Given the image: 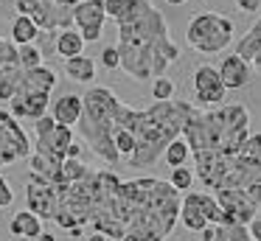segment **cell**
I'll use <instances>...</instances> for the list:
<instances>
[{
	"mask_svg": "<svg viewBox=\"0 0 261 241\" xmlns=\"http://www.w3.org/2000/svg\"><path fill=\"white\" fill-rule=\"evenodd\" d=\"M194 177L208 191H261V160L250 154H216V157H191Z\"/></svg>",
	"mask_w": 261,
	"mask_h": 241,
	"instance_id": "6",
	"label": "cell"
},
{
	"mask_svg": "<svg viewBox=\"0 0 261 241\" xmlns=\"http://www.w3.org/2000/svg\"><path fill=\"white\" fill-rule=\"evenodd\" d=\"M48 106H51L48 93H14V98L9 101V115L14 121H20V118L37 121V118L48 115Z\"/></svg>",
	"mask_w": 261,
	"mask_h": 241,
	"instance_id": "15",
	"label": "cell"
},
{
	"mask_svg": "<svg viewBox=\"0 0 261 241\" xmlns=\"http://www.w3.org/2000/svg\"><path fill=\"white\" fill-rule=\"evenodd\" d=\"M118 67L135 82L166 76L180 59V48L169 37V22L152 0H132L126 14L118 20Z\"/></svg>",
	"mask_w": 261,
	"mask_h": 241,
	"instance_id": "1",
	"label": "cell"
},
{
	"mask_svg": "<svg viewBox=\"0 0 261 241\" xmlns=\"http://www.w3.org/2000/svg\"><path fill=\"white\" fill-rule=\"evenodd\" d=\"M113 146H115V151H118V157L124 160V157H129L132 149H135V138H132V132L126 126H121L118 132L113 135Z\"/></svg>",
	"mask_w": 261,
	"mask_h": 241,
	"instance_id": "31",
	"label": "cell"
},
{
	"mask_svg": "<svg viewBox=\"0 0 261 241\" xmlns=\"http://www.w3.org/2000/svg\"><path fill=\"white\" fill-rule=\"evenodd\" d=\"M194 101H197V110H202V106H219L222 101H225V93L227 90L222 87L219 82V73H216L214 65H199L197 70H194Z\"/></svg>",
	"mask_w": 261,
	"mask_h": 241,
	"instance_id": "12",
	"label": "cell"
},
{
	"mask_svg": "<svg viewBox=\"0 0 261 241\" xmlns=\"http://www.w3.org/2000/svg\"><path fill=\"white\" fill-rule=\"evenodd\" d=\"M9 230H12L14 238H40L42 235V219H37L31 210H20L12 216Z\"/></svg>",
	"mask_w": 261,
	"mask_h": 241,
	"instance_id": "21",
	"label": "cell"
},
{
	"mask_svg": "<svg viewBox=\"0 0 261 241\" xmlns=\"http://www.w3.org/2000/svg\"><path fill=\"white\" fill-rule=\"evenodd\" d=\"M79 115H82V95L76 93H65L59 95L57 101H51V118L62 126H70L73 129L79 123Z\"/></svg>",
	"mask_w": 261,
	"mask_h": 241,
	"instance_id": "18",
	"label": "cell"
},
{
	"mask_svg": "<svg viewBox=\"0 0 261 241\" xmlns=\"http://www.w3.org/2000/svg\"><path fill=\"white\" fill-rule=\"evenodd\" d=\"M250 135V112L242 104H225L197 110L188 115L180 138L186 140L191 157L239 154L242 143Z\"/></svg>",
	"mask_w": 261,
	"mask_h": 241,
	"instance_id": "3",
	"label": "cell"
},
{
	"mask_svg": "<svg viewBox=\"0 0 261 241\" xmlns=\"http://www.w3.org/2000/svg\"><path fill=\"white\" fill-rule=\"evenodd\" d=\"M121 241H138V238H132V235H124V238H121Z\"/></svg>",
	"mask_w": 261,
	"mask_h": 241,
	"instance_id": "43",
	"label": "cell"
},
{
	"mask_svg": "<svg viewBox=\"0 0 261 241\" xmlns=\"http://www.w3.org/2000/svg\"><path fill=\"white\" fill-rule=\"evenodd\" d=\"M166 3H171V6H182V3H188V0H166Z\"/></svg>",
	"mask_w": 261,
	"mask_h": 241,
	"instance_id": "42",
	"label": "cell"
},
{
	"mask_svg": "<svg viewBox=\"0 0 261 241\" xmlns=\"http://www.w3.org/2000/svg\"><path fill=\"white\" fill-rule=\"evenodd\" d=\"M14 65H17V45L12 39L0 37V70L3 67H14Z\"/></svg>",
	"mask_w": 261,
	"mask_h": 241,
	"instance_id": "33",
	"label": "cell"
},
{
	"mask_svg": "<svg viewBox=\"0 0 261 241\" xmlns=\"http://www.w3.org/2000/svg\"><path fill=\"white\" fill-rule=\"evenodd\" d=\"M202 233V241H214V224H208L205 230H199Z\"/></svg>",
	"mask_w": 261,
	"mask_h": 241,
	"instance_id": "40",
	"label": "cell"
},
{
	"mask_svg": "<svg viewBox=\"0 0 261 241\" xmlns=\"http://www.w3.org/2000/svg\"><path fill=\"white\" fill-rule=\"evenodd\" d=\"M186 39L197 53H222L233 42V20L216 11H199L188 22Z\"/></svg>",
	"mask_w": 261,
	"mask_h": 241,
	"instance_id": "7",
	"label": "cell"
},
{
	"mask_svg": "<svg viewBox=\"0 0 261 241\" xmlns=\"http://www.w3.org/2000/svg\"><path fill=\"white\" fill-rule=\"evenodd\" d=\"M216 205L222 207V224H247L253 216H258L261 191H216Z\"/></svg>",
	"mask_w": 261,
	"mask_h": 241,
	"instance_id": "10",
	"label": "cell"
},
{
	"mask_svg": "<svg viewBox=\"0 0 261 241\" xmlns=\"http://www.w3.org/2000/svg\"><path fill=\"white\" fill-rule=\"evenodd\" d=\"M65 73H68L73 82L90 84L96 78V62L90 56H73V59H65Z\"/></svg>",
	"mask_w": 261,
	"mask_h": 241,
	"instance_id": "23",
	"label": "cell"
},
{
	"mask_svg": "<svg viewBox=\"0 0 261 241\" xmlns=\"http://www.w3.org/2000/svg\"><path fill=\"white\" fill-rule=\"evenodd\" d=\"M14 205V191L9 185V179L0 174V207H12Z\"/></svg>",
	"mask_w": 261,
	"mask_h": 241,
	"instance_id": "36",
	"label": "cell"
},
{
	"mask_svg": "<svg viewBox=\"0 0 261 241\" xmlns=\"http://www.w3.org/2000/svg\"><path fill=\"white\" fill-rule=\"evenodd\" d=\"M126 235L138 241H166L180 213V194L160 177L126 179L118 188Z\"/></svg>",
	"mask_w": 261,
	"mask_h": 241,
	"instance_id": "2",
	"label": "cell"
},
{
	"mask_svg": "<svg viewBox=\"0 0 261 241\" xmlns=\"http://www.w3.org/2000/svg\"><path fill=\"white\" fill-rule=\"evenodd\" d=\"M59 76L54 67L48 65H40V67H31V70H23L20 73V87L17 93H54V87H57Z\"/></svg>",
	"mask_w": 261,
	"mask_h": 241,
	"instance_id": "16",
	"label": "cell"
},
{
	"mask_svg": "<svg viewBox=\"0 0 261 241\" xmlns=\"http://www.w3.org/2000/svg\"><path fill=\"white\" fill-rule=\"evenodd\" d=\"M177 222H182V227L191 230V233H199V230L208 227L202 210H199V202H197V191H186L180 199V213H177Z\"/></svg>",
	"mask_w": 261,
	"mask_h": 241,
	"instance_id": "19",
	"label": "cell"
},
{
	"mask_svg": "<svg viewBox=\"0 0 261 241\" xmlns=\"http://www.w3.org/2000/svg\"><path fill=\"white\" fill-rule=\"evenodd\" d=\"M194 112L191 101H154L146 110H135L129 118V132L135 138V149L126 157L129 168H149L163 157L166 146L180 138L188 115Z\"/></svg>",
	"mask_w": 261,
	"mask_h": 241,
	"instance_id": "4",
	"label": "cell"
},
{
	"mask_svg": "<svg viewBox=\"0 0 261 241\" xmlns=\"http://www.w3.org/2000/svg\"><path fill=\"white\" fill-rule=\"evenodd\" d=\"M85 241H107V235H101V233H90V235H85Z\"/></svg>",
	"mask_w": 261,
	"mask_h": 241,
	"instance_id": "41",
	"label": "cell"
},
{
	"mask_svg": "<svg viewBox=\"0 0 261 241\" xmlns=\"http://www.w3.org/2000/svg\"><path fill=\"white\" fill-rule=\"evenodd\" d=\"M216 73H219V82L225 90H242V87H247V82H250V65L242 62L239 56H233V53L222 59V65L216 67Z\"/></svg>",
	"mask_w": 261,
	"mask_h": 241,
	"instance_id": "17",
	"label": "cell"
},
{
	"mask_svg": "<svg viewBox=\"0 0 261 241\" xmlns=\"http://www.w3.org/2000/svg\"><path fill=\"white\" fill-rule=\"evenodd\" d=\"M82 154H85V146L73 140V143L68 146V151H65V160H82Z\"/></svg>",
	"mask_w": 261,
	"mask_h": 241,
	"instance_id": "38",
	"label": "cell"
},
{
	"mask_svg": "<svg viewBox=\"0 0 261 241\" xmlns=\"http://www.w3.org/2000/svg\"><path fill=\"white\" fill-rule=\"evenodd\" d=\"M14 9L29 17L40 31H68L73 28V9L54 3V0H14Z\"/></svg>",
	"mask_w": 261,
	"mask_h": 241,
	"instance_id": "8",
	"label": "cell"
},
{
	"mask_svg": "<svg viewBox=\"0 0 261 241\" xmlns=\"http://www.w3.org/2000/svg\"><path fill=\"white\" fill-rule=\"evenodd\" d=\"M37 34H40V28L29 17H23V14L14 17V22H12V42L14 45H31L37 39Z\"/></svg>",
	"mask_w": 261,
	"mask_h": 241,
	"instance_id": "24",
	"label": "cell"
},
{
	"mask_svg": "<svg viewBox=\"0 0 261 241\" xmlns=\"http://www.w3.org/2000/svg\"><path fill=\"white\" fill-rule=\"evenodd\" d=\"M40 65H42V56H40V50L34 48V42L17 45V67L20 70H31V67H40Z\"/></svg>",
	"mask_w": 261,
	"mask_h": 241,
	"instance_id": "30",
	"label": "cell"
},
{
	"mask_svg": "<svg viewBox=\"0 0 261 241\" xmlns=\"http://www.w3.org/2000/svg\"><path fill=\"white\" fill-rule=\"evenodd\" d=\"M174 82H171L169 76H158L152 78V98L154 101H171L174 98Z\"/></svg>",
	"mask_w": 261,
	"mask_h": 241,
	"instance_id": "32",
	"label": "cell"
},
{
	"mask_svg": "<svg viewBox=\"0 0 261 241\" xmlns=\"http://www.w3.org/2000/svg\"><path fill=\"white\" fill-rule=\"evenodd\" d=\"M233 56H239L242 62L258 67V56H261V22L258 20H255L253 25H250V31L236 42V53Z\"/></svg>",
	"mask_w": 261,
	"mask_h": 241,
	"instance_id": "20",
	"label": "cell"
},
{
	"mask_svg": "<svg viewBox=\"0 0 261 241\" xmlns=\"http://www.w3.org/2000/svg\"><path fill=\"white\" fill-rule=\"evenodd\" d=\"M25 202L37 219H45V222H54V213H57V188L37 177H29V185H25Z\"/></svg>",
	"mask_w": 261,
	"mask_h": 241,
	"instance_id": "14",
	"label": "cell"
},
{
	"mask_svg": "<svg viewBox=\"0 0 261 241\" xmlns=\"http://www.w3.org/2000/svg\"><path fill=\"white\" fill-rule=\"evenodd\" d=\"M236 6H239L242 11H250V14H258L261 0H236Z\"/></svg>",
	"mask_w": 261,
	"mask_h": 241,
	"instance_id": "39",
	"label": "cell"
},
{
	"mask_svg": "<svg viewBox=\"0 0 261 241\" xmlns=\"http://www.w3.org/2000/svg\"><path fill=\"white\" fill-rule=\"evenodd\" d=\"M101 65L107 67V70H115V67H118V53H115L113 45H107V48L101 50Z\"/></svg>",
	"mask_w": 261,
	"mask_h": 241,
	"instance_id": "37",
	"label": "cell"
},
{
	"mask_svg": "<svg viewBox=\"0 0 261 241\" xmlns=\"http://www.w3.org/2000/svg\"><path fill=\"white\" fill-rule=\"evenodd\" d=\"M166 182H169L177 194H186V191H191V185H194V171H191V168H186V166L171 168V177L166 179Z\"/></svg>",
	"mask_w": 261,
	"mask_h": 241,
	"instance_id": "29",
	"label": "cell"
},
{
	"mask_svg": "<svg viewBox=\"0 0 261 241\" xmlns=\"http://www.w3.org/2000/svg\"><path fill=\"white\" fill-rule=\"evenodd\" d=\"M20 67L14 65V67H3L0 70V101H12L14 98V93H17V87H20Z\"/></svg>",
	"mask_w": 261,
	"mask_h": 241,
	"instance_id": "25",
	"label": "cell"
},
{
	"mask_svg": "<svg viewBox=\"0 0 261 241\" xmlns=\"http://www.w3.org/2000/svg\"><path fill=\"white\" fill-rule=\"evenodd\" d=\"M214 241H253L244 224H216Z\"/></svg>",
	"mask_w": 261,
	"mask_h": 241,
	"instance_id": "27",
	"label": "cell"
},
{
	"mask_svg": "<svg viewBox=\"0 0 261 241\" xmlns=\"http://www.w3.org/2000/svg\"><path fill=\"white\" fill-rule=\"evenodd\" d=\"M188 146H186V140L182 138H174L169 146H166V151H163V160H166V166L169 168H180V166H186V160H188Z\"/></svg>",
	"mask_w": 261,
	"mask_h": 241,
	"instance_id": "26",
	"label": "cell"
},
{
	"mask_svg": "<svg viewBox=\"0 0 261 241\" xmlns=\"http://www.w3.org/2000/svg\"><path fill=\"white\" fill-rule=\"evenodd\" d=\"M31 154V140L20 121H14L6 110H0V168L20 163Z\"/></svg>",
	"mask_w": 261,
	"mask_h": 241,
	"instance_id": "11",
	"label": "cell"
},
{
	"mask_svg": "<svg viewBox=\"0 0 261 241\" xmlns=\"http://www.w3.org/2000/svg\"><path fill=\"white\" fill-rule=\"evenodd\" d=\"M132 106H126L113 90L107 87H90L85 95H82V115H79V129L82 140L87 143V149L98 157L101 163H107L110 168H118L121 157L113 146V135L118 132L121 126H129L132 118Z\"/></svg>",
	"mask_w": 261,
	"mask_h": 241,
	"instance_id": "5",
	"label": "cell"
},
{
	"mask_svg": "<svg viewBox=\"0 0 261 241\" xmlns=\"http://www.w3.org/2000/svg\"><path fill=\"white\" fill-rule=\"evenodd\" d=\"M54 42H57V34H54V31H40V34H37L34 48L40 50V56H42V59L54 53Z\"/></svg>",
	"mask_w": 261,
	"mask_h": 241,
	"instance_id": "34",
	"label": "cell"
},
{
	"mask_svg": "<svg viewBox=\"0 0 261 241\" xmlns=\"http://www.w3.org/2000/svg\"><path fill=\"white\" fill-rule=\"evenodd\" d=\"M104 0H82L73 6V25L85 42H96L104 28Z\"/></svg>",
	"mask_w": 261,
	"mask_h": 241,
	"instance_id": "13",
	"label": "cell"
},
{
	"mask_svg": "<svg viewBox=\"0 0 261 241\" xmlns=\"http://www.w3.org/2000/svg\"><path fill=\"white\" fill-rule=\"evenodd\" d=\"M34 135L37 140L31 143V151L42 157H51V160H65V151L73 143V129L57 123L51 115H42L34 121Z\"/></svg>",
	"mask_w": 261,
	"mask_h": 241,
	"instance_id": "9",
	"label": "cell"
},
{
	"mask_svg": "<svg viewBox=\"0 0 261 241\" xmlns=\"http://www.w3.org/2000/svg\"><path fill=\"white\" fill-rule=\"evenodd\" d=\"M129 3H132V0H104V17H113V20L118 22L121 17L126 14Z\"/></svg>",
	"mask_w": 261,
	"mask_h": 241,
	"instance_id": "35",
	"label": "cell"
},
{
	"mask_svg": "<svg viewBox=\"0 0 261 241\" xmlns=\"http://www.w3.org/2000/svg\"><path fill=\"white\" fill-rule=\"evenodd\" d=\"M85 50V39L76 28H68V31L57 34V42H54V53L62 56V59H73V56H82Z\"/></svg>",
	"mask_w": 261,
	"mask_h": 241,
	"instance_id": "22",
	"label": "cell"
},
{
	"mask_svg": "<svg viewBox=\"0 0 261 241\" xmlns=\"http://www.w3.org/2000/svg\"><path fill=\"white\" fill-rule=\"evenodd\" d=\"M197 202H199V210H202V216H205V222L208 224H222V207L216 205V199H214V194H199L197 191Z\"/></svg>",
	"mask_w": 261,
	"mask_h": 241,
	"instance_id": "28",
	"label": "cell"
}]
</instances>
